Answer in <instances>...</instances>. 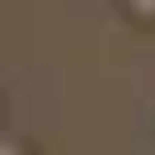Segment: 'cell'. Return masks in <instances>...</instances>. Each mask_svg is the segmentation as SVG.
Wrapping results in <instances>:
<instances>
[{
	"label": "cell",
	"instance_id": "cell-1",
	"mask_svg": "<svg viewBox=\"0 0 155 155\" xmlns=\"http://www.w3.org/2000/svg\"><path fill=\"white\" fill-rule=\"evenodd\" d=\"M123 16L135 25V29H155V0H127Z\"/></svg>",
	"mask_w": 155,
	"mask_h": 155
},
{
	"label": "cell",
	"instance_id": "cell-2",
	"mask_svg": "<svg viewBox=\"0 0 155 155\" xmlns=\"http://www.w3.org/2000/svg\"><path fill=\"white\" fill-rule=\"evenodd\" d=\"M0 155H37L33 143L25 135H12V131H0Z\"/></svg>",
	"mask_w": 155,
	"mask_h": 155
}]
</instances>
